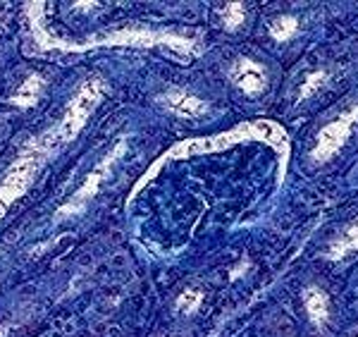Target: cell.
Masks as SVG:
<instances>
[{
    "mask_svg": "<svg viewBox=\"0 0 358 337\" xmlns=\"http://www.w3.org/2000/svg\"><path fill=\"white\" fill-rule=\"evenodd\" d=\"M101 96H103V81L98 77L89 79L82 89H79V94L74 96L72 103H69L67 115H65V120H62L60 130L55 132L60 142H69V139H74L79 135V130L86 125L89 115L94 113V108L98 106Z\"/></svg>",
    "mask_w": 358,
    "mask_h": 337,
    "instance_id": "6da1fadb",
    "label": "cell"
},
{
    "mask_svg": "<svg viewBox=\"0 0 358 337\" xmlns=\"http://www.w3.org/2000/svg\"><path fill=\"white\" fill-rule=\"evenodd\" d=\"M270 137H280V130L268 122H256V125H244L236 127L234 132H227V135L213 137V139H203V142H194V144H182L172 151L170 156H189V153H201V151H217L224 149L229 144L244 142V139H270ZM273 142V139H270Z\"/></svg>",
    "mask_w": 358,
    "mask_h": 337,
    "instance_id": "7a4b0ae2",
    "label": "cell"
},
{
    "mask_svg": "<svg viewBox=\"0 0 358 337\" xmlns=\"http://www.w3.org/2000/svg\"><path fill=\"white\" fill-rule=\"evenodd\" d=\"M356 120H358V106L351 108L346 115H339L334 122H330V125L317 135V144L310 156H313L317 163L332 158V156L342 149V144L346 142V137H349L351 127L356 125Z\"/></svg>",
    "mask_w": 358,
    "mask_h": 337,
    "instance_id": "3957f363",
    "label": "cell"
},
{
    "mask_svg": "<svg viewBox=\"0 0 358 337\" xmlns=\"http://www.w3.org/2000/svg\"><path fill=\"white\" fill-rule=\"evenodd\" d=\"M232 79L244 94L256 96L265 89V72L258 62L253 60H239L232 69Z\"/></svg>",
    "mask_w": 358,
    "mask_h": 337,
    "instance_id": "277c9868",
    "label": "cell"
},
{
    "mask_svg": "<svg viewBox=\"0 0 358 337\" xmlns=\"http://www.w3.org/2000/svg\"><path fill=\"white\" fill-rule=\"evenodd\" d=\"M163 103L167 110L182 115V118H199V115L206 113V103L192 94H184V91H170V94L163 96Z\"/></svg>",
    "mask_w": 358,
    "mask_h": 337,
    "instance_id": "5b68a950",
    "label": "cell"
},
{
    "mask_svg": "<svg viewBox=\"0 0 358 337\" xmlns=\"http://www.w3.org/2000/svg\"><path fill=\"white\" fill-rule=\"evenodd\" d=\"M122 149H124V144H120V146H117V149H115V153L110 156V158H108L106 163H103V165H101V167H98V170L94 172V175H89V179H86V184H84V187H82V189H79V191H77V194H74V199H72V201H69V206H65V211H79V208H82V206H84V203H86V201H89V199H91V196H94V194H96L98 184H101V179H103V172H106V167H108V165H110V163H113L115 158H117V156H120V153H122Z\"/></svg>",
    "mask_w": 358,
    "mask_h": 337,
    "instance_id": "8992f818",
    "label": "cell"
},
{
    "mask_svg": "<svg viewBox=\"0 0 358 337\" xmlns=\"http://www.w3.org/2000/svg\"><path fill=\"white\" fill-rule=\"evenodd\" d=\"M358 249V223L356 225H351L349 230H346V235L344 237H339L337 242L330 247V259H344V256H349L351 252H356Z\"/></svg>",
    "mask_w": 358,
    "mask_h": 337,
    "instance_id": "52a82bcc",
    "label": "cell"
},
{
    "mask_svg": "<svg viewBox=\"0 0 358 337\" xmlns=\"http://www.w3.org/2000/svg\"><path fill=\"white\" fill-rule=\"evenodd\" d=\"M306 309H308V316L315 323H322L327 318V297L320 289H308L306 292Z\"/></svg>",
    "mask_w": 358,
    "mask_h": 337,
    "instance_id": "ba28073f",
    "label": "cell"
},
{
    "mask_svg": "<svg viewBox=\"0 0 358 337\" xmlns=\"http://www.w3.org/2000/svg\"><path fill=\"white\" fill-rule=\"evenodd\" d=\"M41 84H43V81H41V77H36V74H34V77H29L24 84L17 89V94H15L13 101L17 103V106H31V103L38 98Z\"/></svg>",
    "mask_w": 358,
    "mask_h": 337,
    "instance_id": "9c48e42d",
    "label": "cell"
},
{
    "mask_svg": "<svg viewBox=\"0 0 358 337\" xmlns=\"http://www.w3.org/2000/svg\"><path fill=\"white\" fill-rule=\"evenodd\" d=\"M296 32V20L294 17H280L275 25H270V34L277 39V41H285L287 36Z\"/></svg>",
    "mask_w": 358,
    "mask_h": 337,
    "instance_id": "30bf717a",
    "label": "cell"
},
{
    "mask_svg": "<svg viewBox=\"0 0 358 337\" xmlns=\"http://www.w3.org/2000/svg\"><path fill=\"white\" fill-rule=\"evenodd\" d=\"M222 20H224V27L227 29H236L241 22H244V5L229 3L227 8L222 10Z\"/></svg>",
    "mask_w": 358,
    "mask_h": 337,
    "instance_id": "8fae6325",
    "label": "cell"
},
{
    "mask_svg": "<svg viewBox=\"0 0 358 337\" xmlns=\"http://www.w3.org/2000/svg\"><path fill=\"white\" fill-rule=\"evenodd\" d=\"M201 299H203V294H201L199 289H187V292L177 299V309L184 311V313H194L196 309H199Z\"/></svg>",
    "mask_w": 358,
    "mask_h": 337,
    "instance_id": "7c38bea8",
    "label": "cell"
},
{
    "mask_svg": "<svg viewBox=\"0 0 358 337\" xmlns=\"http://www.w3.org/2000/svg\"><path fill=\"white\" fill-rule=\"evenodd\" d=\"M322 81H325V74H322V72L313 74V77H310V79L303 84V89H301V98H303V96H310V94H313V91L317 89V86H322Z\"/></svg>",
    "mask_w": 358,
    "mask_h": 337,
    "instance_id": "4fadbf2b",
    "label": "cell"
},
{
    "mask_svg": "<svg viewBox=\"0 0 358 337\" xmlns=\"http://www.w3.org/2000/svg\"><path fill=\"white\" fill-rule=\"evenodd\" d=\"M0 337H5V328H0Z\"/></svg>",
    "mask_w": 358,
    "mask_h": 337,
    "instance_id": "5bb4252c",
    "label": "cell"
}]
</instances>
